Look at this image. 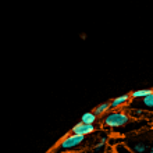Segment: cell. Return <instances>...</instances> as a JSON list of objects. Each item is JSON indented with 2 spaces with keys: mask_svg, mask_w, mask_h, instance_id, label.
Masks as SVG:
<instances>
[{
  "mask_svg": "<svg viewBox=\"0 0 153 153\" xmlns=\"http://www.w3.org/2000/svg\"><path fill=\"white\" fill-rule=\"evenodd\" d=\"M85 138L86 137L84 135H76V134L70 132L57 143V146L53 149V153H75L76 150H81V145L85 142Z\"/></svg>",
  "mask_w": 153,
  "mask_h": 153,
  "instance_id": "obj_1",
  "label": "cell"
},
{
  "mask_svg": "<svg viewBox=\"0 0 153 153\" xmlns=\"http://www.w3.org/2000/svg\"><path fill=\"white\" fill-rule=\"evenodd\" d=\"M131 121V116L127 111L123 110H111L103 118V125L110 129H118L123 128Z\"/></svg>",
  "mask_w": 153,
  "mask_h": 153,
  "instance_id": "obj_2",
  "label": "cell"
},
{
  "mask_svg": "<svg viewBox=\"0 0 153 153\" xmlns=\"http://www.w3.org/2000/svg\"><path fill=\"white\" fill-rule=\"evenodd\" d=\"M131 102L132 103H129L128 107H138V109H142L145 111L153 113V92L145 97H141V99H132Z\"/></svg>",
  "mask_w": 153,
  "mask_h": 153,
  "instance_id": "obj_3",
  "label": "cell"
},
{
  "mask_svg": "<svg viewBox=\"0 0 153 153\" xmlns=\"http://www.w3.org/2000/svg\"><path fill=\"white\" fill-rule=\"evenodd\" d=\"M95 125L93 124H85L82 121H79L78 124H75L71 129V132L73 134H76V135H84V137H88L89 134L95 132Z\"/></svg>",
  "mask_w": 153,
  "mask_h": 153,
  "instance_id": "obj_4",
  "label": "cell"
},
{
  "mask_svg": "<svg viewBox=\"0 0 153 153\" xmlns=\"http://www.w3.org/2000/svg\"><path fill=\"white\" fill-rule=\"evenodd\" d=\"M131 100H132V99H131V95H129V93L121 95V96L114 97L113 100L110 102V107L113 110H120V109H123V107H125V106H128Z\"/></svg>",
  "mask_w": 153,
  "mask_h": 153,
  "instance_id": "obj_5",
  "label": "cell"
},
{
  "mask_svg": "<svg viewBox=\"0 0 153 153\" xmlns=\"http://www.w3.org/2000/svg\"><path fill=\"white\" fill-rule=\"evenodd\" d=\"M110 102H106V103H102V105L96 106L95 109H93V113L96 114L97 117H100V116H106V114L110 111Z\"/></svg>",
  "mask_w": 153,
  "mask_h": 153,
  "instance_id": "obj_6",
  "label": "cell"
},
{
  "mask_svg": "<svg viewBox=\"0 0 153 153\" xmlns=\"http://www.w3.org/2000/svg\"><path fill=\"white\" fill-rule=\"evenodd\" d=\"M107 141H109V137H103V138H102L100 141L93 146L92 153H103V152H105V150H106V145H107Z\"/></svg>",
  "mask_w": 153,
  "mask_h": 153,
  "instance_id": "obj_7",
  "label": "cell"
},
{
  "mask_svg": "<svg viewBox=\"0 0 153 153\" xmlns=\"http://www.w3.org/2000/svg\"><path fill=\"white\" fill-rule=\"evenodd\" d=\"M81 121L85 123V124H95V123L97 121V116L93 113V111H86L85 114H82Z\"/></svg>",
  "mask_w": 153,
  "mask_h": 153,
  "instance_id": "obj_8",
  "label": "cell"
},
{
  "mask_svg": "<svg viewBox=\"0 0 153 153\" xmlns=\"http://www.w3.org/2000/svg\"><path fill=\"white\" fill-rule=\"evenodd\" d=\"M153 92V89H137L131 92V99H141V97H145L148 95Z\"/></svg>",
  "mask_w": 153,
  "mask_h": 153,
  "instance_id": "obj_9",
  "label": "cell"
},
{
  "mask_svg": "<svg viewBox=\"0 0 153 153\" xmlns=\"http://www.w3.org/2000/svg\"><path fill=\"white\" fill-rule=\"evenodd\" d=\"M114 150H116V153H134L132 150L129 149V148H127L124 143H117V145L114 146Z\"/></svg>",
  "mask_w": 153,
  "mask_h": 153,
  "instance_id": "obj_10",
  "label": "cell"
},
{
  "mask_svg": "<svg viewBox=\"0 0 153 153\" xmlns=\"http://www.w3.org/2000/svg\"><path fill=\"white\" fill-rule=\"evenodd\" d=\"M146 153H153V146H152V148H149V149H148V152H146Z\"/></svg>",
  "mask_w": 153,
  "mask_h": 153,
  "instance_id": "obj_11",
  "label": "cell"
},
{
  "mask_svg": "<svg viewBox=\"0 0 153 153\" xmlns=\"http://www.w3.org/2000/svg\"><path fill=\"white\" fill-rule=\"evenodd\" d=\"M48 153H53V150H52V152H48Z\"/></svg>",
  "mask_w": 153,
  "mask_h": 153,
  "instance_id": "obj_12",
  "label": "cell"
},
{
  "mask_svg": "<svg viewBox=\"0 0 153 153\" xmlns=\"http://www.w3.org/2000/svg\"><path fill=\"white\" fill-rule=\"evenodd\" d=\"M68 153H73V152H68Z\"/></svg>",
  "mask_w": 153,
  "mask_h": 153,
  "instance_id": "obj_13",
  "label": "cell"
}]
</instances>
